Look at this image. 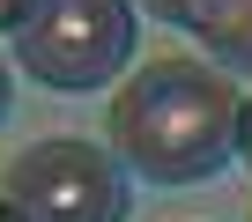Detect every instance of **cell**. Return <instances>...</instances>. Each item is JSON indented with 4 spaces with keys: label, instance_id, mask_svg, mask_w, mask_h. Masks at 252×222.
<instances>
[{
    "label": "cell",
    "instance_id": "cell-4",
    "mask_svg": "<svg viewBox=\"0 0 252 222\" xmlns=\"http://www.w3.org/2000/svg\"><path fill=\"white\" fill-rule=\"evenodd\" d=\"M141 8L186 37H200L222 67H252V0H141Z\"/></svg>",
    "mask_w": 252,
    "mask_h": 222
},
{
    "label": "cell",
    "instance_id": "cell-7",
    "mask_svg": "<svg viewBox=\"0 0 252 222\" xmlns=\"http://www.w3.org/2000/svg\"><path fill=\"white\" fill-rule=\"evenodd\" d=\"M8 104H15V74H8V59H0V126H8Z\"/></svg>",
    "mask_w": 252,
    "mask_h": 222
},
{
    "label": "cell",
    "instance_id": "cell-8",
    "mask_svg": "<svg viewBox=\"0 0 252 222\" xmlns=\"http://www.w3.org/2000/svg\"><path fill=\"white\" fill-rule=\"evenodd\" d=\"M0 222H15V215H8V207H0Z\"/></svg>",
    "mask_w": 252,
    "mask_h": 222
},
{
    "label": "cell",
    "instance_id": "cell-6",
    "mask_svg": "<svg viewBox=\"0 0 252 222\" xmlns=\"http://www.w3.org/2000/svg\"><path fill=\"white\" fill-rule=\"evenodd\" d=\"M237 163L252 170V96H245V126H237Z\"/></svg>",
    "mask_w": 252,
    "mask_h": 222
},
{
    "label": "cell",
    "instance_id": "cell-3",
    "mask_svg": "<svg viewBox=\"0 0 252 222\" xmlns=\"http://www.w3.org/2000/svg\"><path fill=\"white\" fill-rule=\"evenodd\" d=\"M15 59L52 96H89L134 59V0H30Z\"/></svg>",
    "mask_w": 252,
    "mask_h": 222
},
{
    "label": "cell",
    "instance_id": "cell-1",
    "mask_svg": "<svg viewBox=\"0 0 252 222\" xmlns=\"http://www.w3.org/2000/svg\"><path fill=\"white\" fill-rule=\"evenodd\" d=\"M111 156L149 178V185H200L237 156L245 96L222 67H200L193 52L141 59V74H126L111 96Z\"/></svg>",
    "mask_w": 252,
    "mask_h": 222
},
{
    "label": "cell",
    "instance_id": "cell-2",
    "mask_svg": "<svg viewBox=\"0 0 252 222\" xmlns=\"http://www.w3.org/2000/svg\"><path fill=\"white\" fill-rule=\"evenodd\" d=\"M0 207L15 222H126L134 215V185L126 163L82 134L30 141L8 170H0Z\"/></svg>",
    "mask_w": 252,
    "mask_h": 222
},
{
    "label": "cell",
    "instance_id": "cell-5",
    "mask_svg": "<svg viewBox=\"0 0 252 222\" xmlns=\"http://www.w3.org/2000/svg\"><path fill=\"white\" fill-rule=\"evenodd\" d=\"M23 15H30V0H0V37H8V30H23Z\"/></svg>",
    "mask_w": 252,
    "mask_h": 222
}]
</instances>
